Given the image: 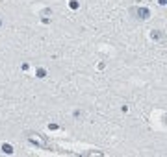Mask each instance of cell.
Masks as SVG:
<instances>
[{
  "label": "cell",
  "instance_id": "6da1fadb",
  "mask_svg": "<svg viewBox=\"0 0 167 157\" xmlns=\"http://www.w3.org/2000/svg\"><path fill=\"white\" fill-rule=\"evenodd\" d=\"M2 150H4V152H8V154H11V152H13V150H11V146H6V144L2 146Z\"/></svg>",
  "mask_w": 167,
  "mask_h": 157
}]
</instances>
